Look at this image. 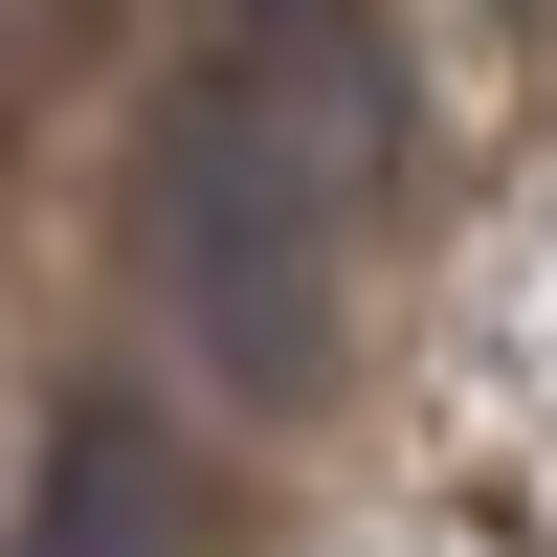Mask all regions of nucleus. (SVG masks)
I'll use <instances>...</instances> for the list:
<instances>
[{
    "label": "nucleus",
    "mask_w": 557,
    "mask_h": 557,
    "mask_svg": "<svg viewBox=\"0 0 557 557\" xmlns=\"http://www.w3.org/2000/svg\"><path fill=\"white\" fill-rule=\"evenodd\" d=\"M491 23H535V0H491Z\"/></svg>",
    "instance_id": "nucleus-3"
},
{
    "label": "nucleus",
    "mask_w": 557,
    "mask_h": 557,
    "mask_svg": "<svg viewBox=\"0 0 557 557\" xmlns=\"http://www.w3.org/2000/svg\"><path fill=\"white\" fill-rule=\"evenodd\" d=\"M23 557H178L157 424H67V446H45V535H23Z\"/></svg>",
    "instance_id": "nucleus-2"
},
{
    "label": "nucleus",
    "mask_w": 557,
    "mask_h": 557,
    "mask_svg": "<svg viewBox=\"0 0 557 557\" xmlns=\"http://www.w3.org/2000/svg\"><path fill=\"white\" fill-rule=\"evenodd\" d=\"M380 157H401V67H380L357 0H246L178 67L134 246H157V312H178V357L223 401H312L335 380V268H357Z\"/></svg>",
    "instance_id": "nucleus-1"
}]
</instances>
